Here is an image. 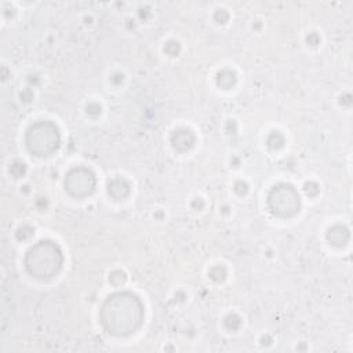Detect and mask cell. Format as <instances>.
<instances>
[{
    "label": "cell",
    "instance_id": "6da1fadb",
    "mask_svg": "<svg viewBox=\"0 0 353 353\" xmlns=\"http://www.w3.org/2000/svg\"><path fill=\"white\" fill-rule=\"evenodd\" d=\"M121 306H123V310H116V307H113L110 303L106 302V305L103 307V313L106 314V316H103V323L114 334H117L121 317L125 319L131 331L135 330V327L139 324L141 317H142V310H141V306H139L138 301L135 299V296L121 294Z\"/></svg>",
    "mask_w": 353,
    "mask_h": 353
}]
</instances>
